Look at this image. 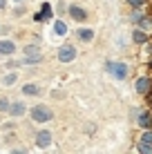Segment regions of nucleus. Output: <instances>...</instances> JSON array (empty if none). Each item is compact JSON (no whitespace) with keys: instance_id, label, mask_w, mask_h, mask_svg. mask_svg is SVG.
Returning <instances> with one entry per match:
<instances>
[{"instance_id":"24","label":"nucleus","mask_w":152,"mask_h":154,"mask_svg":"<svg viewBox=\"0 0 152 154\" xmlns=\"http://www.w3.org/2000/svg\"><path fill=\"white\" fill-rule=\"evenodd\" d=\"M150 67H152V63H150Z\"/></svg>"},{"instance_id":"12","label":"nucleus","mask_w":152,"mask_h":154,"mask_svg":"<svg viewBox=\"0 0 152 154\" xmlns=\"http://www.w3.org/2000/svg\"><path fill=\"white\" fill-rule=\"evenodd\" d=\"M9 114L11 116H23L25 114V105L23 103H14L11 107H9Z\"/></svg>"},{"instance_id":"7","label":"nucleus","mask_w":152,"mask_h":154,"mask_svg":"<svg viewBox=\"0 0 152 154\" xmlns=\"http://www.w3.org/2000/svg\"><path fill=\"white\" fill-rule=\"evenodd\" d=\"M70 16H72V18L76 20V23H83V20L87 18V11H83L81 7H76V5H72V7H70Z\"/></svg>"},{"instance_id":"15","label":"nucleus","mask_w":152,"mask_h":154,"mask_svg":"<svg viewBox=\"0 0 152 154\" xmlns=\"http://www.w3.org/2000/svg\"><path fill=\"white\" fill-rule=\"evenodd\" d=\"M54 29H56V34H58V36H65V34H67V25L63 23V20H56Z\"/></svg>"},{"instance_id":"4","label":"nucleus","mask_w":152,"mask_h":154,"mask_svg":"<svg viewBox=\"0 0 152 154\" xmlns=\"http://www.w3.org/2000/svg\"><path fill=\"white\" fill-rule=\"evenodd\" d=\"M132 20L139 25V27H152V18H150V16H145L143 11H139V9H134Z\"/></svg>"},{"instance_id":"17","label":"nucleus","mask_w":152,"mask_h":154,"mask_svg":"<svg viewBox=\"0 0 152 154\" xmlns=\"http://www.w3.org/2000/svg\"><path fill=\"white\" fill-rule=\"evenodd\" d=\"M145 2H148V0H128V5H130L132 9H141Z\"/></svg>"},{"instance_id":"21","label":"nucleus","mask_w":152,"mask_h":154,"mask_svg":"<svg viewBox=\"0 0 152 154\" xmlns=\"http://www.w3.org/2000/svg\"><path fill=\"white\" fill-rule=\"evenodd\" d=\"M2 83H5V85H14V83H16V74H9V76H5Z\"/></svg>"},{"instance_id":"8","label":"nucleus","mask_w":152,"mask_h":154,"mask_svg":"<svg viewBox=\"0 0 152 154\" xmlns=\"http://www.w3.org/2000/svg\"><path fill=\"white\" fill-rule=\"evenodd\" d=\"M14 51H16V45L11 40H0V54L2 56H11Z\"/></svg>"},{"instance_id":"23","label":"nucleus","mask_w":152,"mask_h":154,"mask_svg":"<svg viewBox=\"0 0 152 154\" xmlns=\"http://www.w3.org/2000/svg\"><path fill=\"white\" fill-rule=\"evenodd\" d=\"M14 2H23V0H14Z\"/></svg>"},{"instance_id":"3","label":"nucleus","mask_w":152,"mask_h":154,"mask_svg":"<svg viewBox=\"0 0 152 154\" xmlns=\"http://www.w3.org/2000/svg\"><path fill=\"white\" fill-rule=\"evenodd\" d=\"M76 58V47L74 45H63L58 49V60L60 63H72Z\"/></svg>"},{"instance_id":"1","label":"nucleus","mask_w":152,"mask_h":154,"mask_svg":"<svg viewBox=\"0 0 152 154\" xmlns=\"http://www.w3.org/2000/svg\"><path fill=\"white\" fill-rule=\"evenodd\" d=\"M31 119L36 123H47V121H51V109L45 105H36V107H31Z\"/></svg>"},{"instance_id":"10","label":"nucleus","mask_w":152,"mask_h":154,"mask_svg":"<svg viewBox=\"0 0 152 154\" xmlns=\"http://www.w3.org/2000/svg\"><path fill=\"white\" fill-rule=\"evenodd\" d=\"M49 16H51V7H49V5H43V11H40V14H36V18L34 20H38V23H43V20H47V18H49Z\"/></svg>"},{"instance_id":"6","label":"nucleus","mask_w":152,"mask_h":154,"mask_svg":"<svg viewBox=\"0 0 152 154\" xmlns=\"http://www.w3.org/2000/svg\"><path fill=\"white\" fill-rule=\"evenodd\" d=\"M36 145L40 147V150H45V147H49L51 145V134L47 130H43V132H38L36 134Z\"/></svg>"},{"instance_id":"5","label":"nucleus","mask_w":152,"mask_h":154,"mask_svg":"<svg viewBox=\"0 0 152 154\" xmlns=\"http://www.w3.org/2000/svg\"><path fill=\"white\" fill-rule=\"evenodd\" d=\"M134 87H137V92H139V94H150V92H152V83H150V78H148V76L137 78Z\"/></svg>"},{"instance_id":"22","label":"nucleus","mask_w":152,"mask_h":154,"mask_svg":"<svg viewBox=\"0 0 152 154\" xmlns=\"http://www.w3.org/2000/svg\"><path fill=\"white\" fill-rule=\"evenodd\" d=\"M5 2H7V0H0V9H2V7H5Z\"/></svg>"},{"instance_id":"18","label":"nucleus","mask_w":152,"mask_h":154,"mask_svg":"<svg viewBox=\"0 0 152 154\" xmlns=\"http://www.w3.org/2000/svg\"><path fill=\"white\" fill-rule=\"evenodd\" d=\"M25 54H27V56H38V47H36V45H27V47H25Z\"/></svg>"},{"instance_id":"2","label":"nucleus","mask_w":152,"mask_h":154,"mask_svg":"<svg viewBox=\"0 0 152 154\" xmlns=\"http://www.w3.org/2000/svg\"><path fill=\"white\" fill-rule=\"evenodd\" d=\"M105 69H107L110 74H112L114 78H119V81L128 76V67H125L123 63H107V65H105Z\"/></svg>"},{"instance_id":"14","label":"nucleus","mask_w":152,"mask_h":154,"mask_svg":"<svg viewBox=\"0 0 152 154\" xmlns=\"http://www.w3.org/2000/svg\"><path fill=\"white\" fill-rule=\"evenodd\" d=\"M78 38H81L83 42H90L94 38V31L92 29H81V31H78Z\"/></svg>"},{"instance_id":"19","label":"nucleus","mask_w":152,"mask_h":154,"mask_svg":"<svg viewBox=\"0 0 152 154\" xmlns=\"http://www.w3.org/2000/svg\"><path fill=\"white\" fill-rule=\"evenodd\" d=\"M139 152H143V154H152V145H145V143H139V147H137Z\"/></svg>"},{"instance_id":"9","label":"nucleus","mask_w":152,"mask_h":154,"mask_svg":"<svg viewBox=\"0 0 152 154\" xmlns=\"http://www.w3.org/2000/svg\"><path fill=\"white\" fill-rule=\"evenodd\" d=\"M139 125L145 127V130H152V114H150V112H141V116H139Z\"/></svg>"},{"instance_id":"11","label":"nucleus","mask_w":152,"mask_h":154,"mask_svg":"<svg viewBox=\"0 0 152 154\" xmlns=\"http://www.w3.org/2000/svg\"><path fill=\"white\" fill-rule=\"evenodd\" d=\"M132 40H134V42H139V45H143V42L148 40V36H145V31H143V29H134Z\"/></svg>"},{"instance_id":"13","label":"nucleus","mask_w":152,"mask_h":154,"mask_svg":"<svg viewBox=\"0 0 152 154\" xmlns=\"http://www.w3.org/2000/svg\"><path fill=\"white\" fill-rule=\"evenodd\" d=\"M23 94H27V96H36V94H40V87H38V85H25V87H23Z\"/></svg>"},{"instance_id":"20","label":"nucleus","mask_w":152,"mask_h":154,"mask_svg":"<svg viewBox=\"0 0 152 154\" xmlns=\"http://www.w3.org/2000/svg\"><path fill=\"white\" fill-rule=\"evenodd\" d=\"M9 107H11V105H9V100H7V98H0V112H9Z\"/></svg>"},{"instance_id":"16","label":"nucleus","mask_w":152,"mask_h":154,"mask_svg":"<svg viewBox=\"0 0 152 154\" xmlns=\"http://www.w3.org/2000/svg\"><path fill=\"white\" fill-rule=\"evenodd\" d=\"M139 143H145V145H152V132L148 130L145 134H141V141Z\"/></svg>"}]
</instances>
